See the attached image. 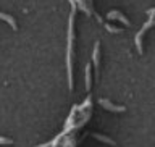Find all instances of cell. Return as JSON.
Wrapping results in <instances>:
<instances>
[{
  "label": "cell",
  "instance_id": "obj_1",
  "mask_svg": "<svg viewBox=\"0 0 155 147\" xmlns=\"http://www.w3.org/2000/svg\"><path fill=\"white\" fill-rule=\"evenodd\" d=\"M100 104H102V107H105V109H108V110H113V112H124V107H115V105H111L107 99H100Z\"/></svg>",
  "mask_w": 155,
  "mask_h": 147
},
{
  "label": "cell",
  "instance_id": "obj_2",
  "mask_svg": "<svg viewBox=\"0 0 155 147\" xmlns=\"http://www.w3.org/2000/svg\"><path fill=\"white\" fill-rule=\"evenodd\" d=\"M108 18H115V19H120V21H123V23L126 24V26H129V21H128V19H126L124 16H121V15H120L118 12H110V13H108Z\"/></svg>",
  "mask_w": 155,
  "mask_h": 147
},
{
  "label": "cell",
  "instance_id": "obj_3",
  "mask_svg": "<svg viewBox=\"0 0 155 147\" xmlns=\"http://www.w3.org/2000/svg\"><path fill=\"white\" fill-rule=\"evenodd\" d=\"M0 19H3V21H8V24L12 26L13 29H16V23H15V19L12 16H8V15H3V13H0Z\"/></svg>",
  "mask_w": 155,
  "mask_h": 147
},
{
  "label": "cell",
  "instance_id": "obj_4",
  "mask_svg": "<svg viewBox=\"0 0 155 147\" xmlns=\"http://www.w3.org/2000/svg\"><path fill=\"white\" fill-rule=\"evenodd\" d=\"M94 65L95 68L99 66V42L95 44V48H94Z\"/></svg>",
  "mask_w": 155,
  "mask_h": 147
},
{
  "label": "cell",
  "instance_id": "obj_5",
  "mask_svg": "<svg viewBox=\"0 0 155 147\" xmlns=\"http://www.w3.org/2000/svg\"><path fill=\"white\" fill-rule=\"evenodd\" d=\"M94 138H95V139H99V141H102V142H105V144H115L111 139L105 138V136H100V134H94Z\"/></svg>",
  "mask_w": 155,
  "mask_h": 147
},
{
  "label": "cell",
  "instance_id": "obj_6",
  "mask_svg": "<svg viewBox=\"0 0 155 147\" xmlns=\"http://www.w3.org/2000/svg\"><path fill=\"white\" fill-rule=\"evenodd\" d=\"M86 87H87V89L91 87V71H89V66L86 68Z\"/></svg>",
  "mask_w": 155,
  "mask_h": 147
},
{
  "label": "cell",
  "instance_id": "obj_7",
  "mask_svg": "<svg viewBox=\"0 0 155 147\" xmlns=\"http://www.w3.org/2000/svg\"><path fill=\"white\" fill-rule=\"evenodd\" d=\"M0 144H13V141L8 139V138H2V136H0Z\"/></svg>",
  "mask_w": 155,
  "mask_h": 147
}]
</instances>
